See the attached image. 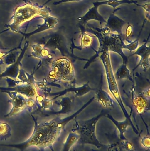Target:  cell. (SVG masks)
<instances>
[{"label": "cell", "mask_w": 150, "mask_h": 151, "mask_svg": "<svg viewBox=\"0 0 150 151\" xmlns=\"http://www.w3.org/2000/svg\"><path fill=\"white\" fill-rule=\"evenodd\" d=\"M105 114V112H102L99 115L90 119L76 121L74 128L71 131L75 132L79 135L78 142L83 144L94 145L97 149H100L103 146V144L97 138L96 128L99 120Z\"/></svg>", "instance_id": "1"}, {"label": "cell", "mask_w": 150, "mask_h": 151, "mask_svg": "<svg viewBox=\"0 0 150 151\" xmlns=\"http://www.w3.org/2000/svg\"><path fill=\"white\" fill-rule=\"evenodd\" d=\"M51 9L48 7H40L30 3L17 7L16 9L13 17V23L9 27L12 30L21 26L25 22L32 19L37 16L43 17H48Z\"/></svg>", "instance_id": "2"}, {"label": "cell", "mask_w": 150, "mask_h": 151, "mask_svg": "<svg viewBox=\"0 0 150 151\" xmlns=\"http://www.w3.org/2000/svg\"><path fill=\"white\" fill-rule=\"evenodd\" d=\"M98 8L99 7L97 5L93 4V6L89 9V10L84 16L78 17L77 19L81 25L84 27L87 22L90 20L98 21L101 26L103 24H106V20L99 12Z\"/></svg>", "instance_id": "3"}, {"label": "cell", "mask_w": 150, "mask_h": 151, "mask_svg": "<svg viewBox=\"0 0 150 151\" xmlns=\"http://www.w3.org/2000/svg\"><path fill=\"white\" fill-rule=\"evenodd\" d=\"M107 117L114 124L115 127L118 129V130L119 132L120 140H125L127 139L126 137H125V134L129 126H131L132 127L134 132L136 134H139L138 130L134 126L132 121L128 119H126L124 121H118L115 120L114 118H113L112 115L109 114H107Z\"/></svg>", "instance_id": "4"}, {"label": "cell", "mask_w": 150, "mask_h": 151, "mask_svg": "<svg viewBox=\"0 0 150 151\" xmlns=\"http://www.w3.org/2000/svg\"><path fill=\"white\" fill-rule=\"evenodd\" d=\"M114 11L111 13L106 21L105 27H108L111 32H116L119 34H122V28L126 24V22L119 17L115 15Z\"/></svg>", "instance_id": "5"}, {"label": "cell", "mask_w": 150, "mask_h": 151, "mask_svg": "<svg viewBox=\"0 0 150 151\" xmlns=\"http://www.w3.org/2000/svg\"><path fill=\"white\" fill-rule=\"evenodd\" d=\"M136 4L137 6L140 5L137 3V1L132 0H107L105 1H98L92 3V4L97 5L99 7L100 5H108L112 7L114 9H116L117 7L120 5L123 4Z\"/></svg>", "instance_id": "6"}, {"label": "cell", "mask_w": 150, "mask_h": 151, "mask_svg": "<svg viewBox=\"0 0 150 151\" xmlns=\"http://www.w3.org/2000/svg\"><path fill=\"white\" fill-rule=\"evenodd\" d=\"M146 43L147 42L141 46L135 53L134 55L136 54L141 57V65H142L144 69L148 70L149 67L150 50L149 48H148L146 46Z\"/></svg>", "instance_id": "7"}, {"label": "cell", "mask_w": 150, "mask_h": 151, "mask_svg": "<svg viewBox=\"0 0 150 151\" xmlns=\"http://www.w3.org/2000/svg\"><path fill=\"white\" fill-rule=\"evenodd\" d=\"M97 97L98 101L105 107H110L113 106V101L111 97L103 89L99 91Z\"/></svg>", "instance_id": "8"}, {"label": "cell", "mask_w": 150, "mask_h": 151, "mask_svg": "<svg viewBox=\"0 0 150 151\" xmlns=\"http://www.w3.org/2000/svg\"><path fill=\"white\" fill-rule=\"evenodd\" d=\"M79 135L75 132L71 131L69 134L63 147V151H70L74 145L78 142Z\"/></svg>", "instance_id": "9"}, {"label": "cell", "mask_w": 150, "mask_h": 151, "mask_svg": "<svg viewBox=\"0 0 150 151\" xmlns=\"http://www.w3.org/2000/svg\"><path fill=\"white\" fill-rule=\"evenodd\" d=\"M130 76L129 71L127 68L126 64H123L118 70L116 73V76L118 79L129 78Z\"/></svg>", "instance_id": "10"}, {"label": "cell", "mask_w": 150, "mask_h": 151, "mask_svg": "<svg viewBox=\"0 0 150 151\" xmlns=\"http://www.w3.org/2000/svg\"><path fill=\"white\" fill-rule=\"evenodd\" d=\"M92 41V38L91 36L87 34L86 33L84 32H82V39H81V42L82 46L85 47L90 46L91 43Z\"/></svg>", "instance_id": "11"}, {"label": "cell", "mask_w": 150, "mask_h": 151, "mask_svg": "<svg viewBox=\"0 0 150 151\" xmlns=\"http://www.w3.org/2000/svg\"><path fill=\"white\" fill-rule=\"evenodd\" d=\"M108 151H126L121 142L113 144L109 146Z\"/></svg>", "instance_id": "12"}, {"label": "cell", "mask_w": 150, "mask_h": 151, "mask_svg": "<svg viewBox=\"0 0 150 151\" xmlns=\"http://www.w3.org/2000/svg\"><path fill=\"white\" fill-rule=\"evenodd\" d=\"M141 144L144 148L147 150H149L150 148V138L149 137L145 136L142 138Z\"/></svg>", "instance_id": "13"}, {"label": "cell", "mask_w": 150, "mask_h": 151, "mask_svg": "<svg viewBox=\"0 0 150 151\" xmlns=\"http://www.w3.org/2000/svg\"><path fill=\"white\" fill-rule=\"evenodd\" d=\"M82 1V0H60V1H55L53 3L54 5H58L63 3L70 2L73 1Z\"/></svg>", "instance_id": "14"}, {"label": "cell", "mask_w": 150, "mask_h": 151, "mask_svg": "<svg viewBox=\"0 0 150 151\" xmlns=\"http://www.w3.org/2000/svg\"><path fill=\"white\" fill-rule=\"evenodd\" d=\"M132 31H133V27L131 25H129L127 27V32H126V35L127 38L129 37L130 35L132 34Z\"/></svg>", "instance_id": "15"}, {"label": "cell", "mask_w": 150, "mask_h": 151, "mask_svg": "<svg viewBox=\"0 0 150 151\" xmlns=\"http://www.w3.org/2000/svg\"><path fill=\"white\" fill-rule=\"evenodd\" d=\"M148 150H146V151H148Z\"/></svg>", "instance_id": "16"}]
</instances>
